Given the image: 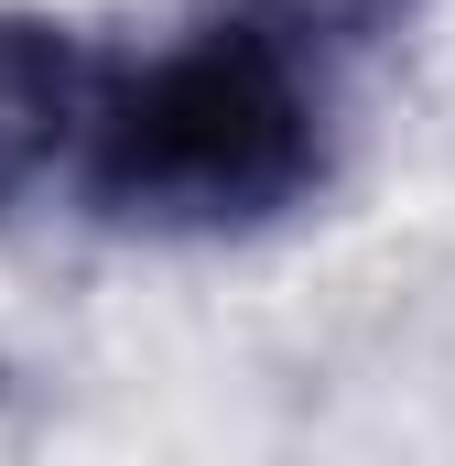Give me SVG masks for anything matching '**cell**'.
I'll use <instances>...</instances> for the list:
<instances>
[{"mask_svg": "<svg viewBox=\"0 0 455 466\" xmlns=\"http://www.w3.org/2000/svg\"><path fill=\"white\" fill-rule=\"evenodd\" d=\"M87 130V44L44 11H0V207L55 174V152Z\"/></svg>", "mask_w": 455, "mask_h": 466, "instance_id": "2", "label": "cell"}, {"mask_svg": "<svg viewBox=\"0 0 455 466\" xmlns=\"http://www.w3.org/2000/svg\"><path fill=\"white\" fill-rule=\"evenodd\" d=\"M238 11H260L304 55H369V44H390L412 22V0H238Z\"/></svg>", "mask_w": 455, "mask_h": 466, "instance_id": "3", "label": "cell"}, {"mask_svg": "<svg viewBox=\"0 0 455 466\" xmlns=\"http://www.w3.org/2000/svg\"><path fill=\"white\" fill-rule=\"evenodd\" d=\"M326 185V119L304 87V44L260 11L196 22L152 66L87 98V196L109 228L238 238L293 218Z\"/></svg>", "mask_w": 455, "mask_h": 466, "instance_id": "1", "label": "cell"}]
</instances>
